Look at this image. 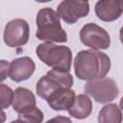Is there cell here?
<instances>
[{
	"mask_svg": "<svg viewBox=\"0 0 123 123\" xmlns=\"http://www.w3.org/2000/svg\"><path fill=\"white\" fill-rule=\"evenodd\" d=\"M80 39L85 46L92 50L108 49L111 45L109 33L94 23H86L80 31Z\"/></svg>",
	"mask_w": 123,
	"mask_h": 123,
	"instance_id": "8992f818",
	"label": "cell"
},
{
	"mask_svg": "<svg viewBox=\"0 0 123 123\" xmlns=\"http://www.w3.org/2000/svg\"><path fill=\"white\" fill-rule=\"evenodd\" d=\"M10 123H22V122L17 119V120H13V121H12V122H10Z\"/></svg>",
	"mask_w": 123,
	"mask_h": 123,
	"instance_id": "ffe728a7",
	"label": "cell"
},
{
	"mask_svg": "<svg viewBox=\"0 0 123 123\" xmlns=\"http://www.w3.org/2000/svg\"><path fill=\"white\" fill-rule=\"evenodd\" d=\"M10 62L6 60H0V84L4 82L9 76Z\"/></svg>",
	"mask_w": 123,
	"mask_h": 123,
	"instance_id": "e0dca14e",
	"label": "cell"
},
{
	"mask_svg": "<svg viewBox=\"0 0 123 123\" xmlns=\"http://www.w3.org/2000/svg\"><path fill=\"white\" fill-rule=\"evenodd\" d=\"M111 69L108 55L99 50H82L74 59V70L78 79L93 81L105 78Z\"/></svg>",
	"mask_w": 123,
	"mask_h": 123,
	"instance_id": "6da1fadb",
	"label": "cell"
},
{
	"mask_svg": "<svg viewBox=\"0 0 123 123\" xmlns=\"http://www.w3.org/2000/svg\"><path fill=\"white\" fill-rule=\"evenodd\" d=\"M72 86L73 77L69 72L52 69L37 81L36 91L40 98L47 101L57 91L62 88H71Z\"/></svg>",
	"mask_w": 123,
	"mask_h": 123,
	"instance_id": "277c9868",
	"label": "cell"
},
{
	"mask_svg": "<svg viewBox=\"0 0 123 123\" xmlns=\"http://www.w3.org/2000/svg\"><path fill=\"white\" fill-rule=\"evenodd\" d=\"M45 123H72L71 119L67 116H62V115H59V116H56L54 118H51L49 119L48 121H46Z\"/></svg>",
	"mask_w": 123,
	"mask_h": 123,
	"instance_id": "ac0fdd59",
	"label": "cell"
},
{
	"mask_svg": "<svg viewBox=\"0 0 123 123\" xmlns=\"http://www.w3.org/2000/svg\"><path fill=\"white\" fill-rule=\"evenodd\" d=\"M13 91L5 84H0V108L8 109L12 102Z\"/></svg>",
	"mask_w": 123,
	"mask_h": 123,
	"instance_id": "2e32d148",
	"label": "cell"
},
{
	"mask_svg": "<svg viewBox=\"0 0 123 123\" xmlns=\"http://www.w3.org/2000/svg\"><path fill=\"white\" fill-rule=\"evenodd\" d=\"M57 14L67 24H74L80 18L86 17L89 12V4L87 1L64 0L57 8Z\"/></svg>",
	"mask_w": 123,
	"mask_h": 123,
	"instance_id": "ba28073f",
	"label": "cell"
},
{
	"mask_svg": "<svg viewBox=\"0 0 123 123\" xmlns=\"http://www.w3.org/2000/svg\"><path fill=\"white\" fill-rule=\"evenodd\" d=\"M85 94L90 95L97 103L108 104L113 101L119 94V88L114 80L102 78L88 81L84 87Z\"/></svg>",
	"mask_w": 123,
	"mask_h": 123,
	"instance_id": "5b68a950",
	"label": "cell"
},
{
	"mask_svg": "<svg viewBox=\"0 0 123 123\" xmlns=\"http://www.w3.org/2000/svg\"><path fill=\"white\" fill-rule=\"evenodd\" d=\"M7 119V115H6V112L3 111V109L0 108V123H4Z\"/></svg>",
	"mask_w": 123,
	"mask_h": 123,
	"instance_id": "d6986e66",
	"label": "cell"
},
{
	"mask_svg": "<svg viewBox=\"0 0 123 123\" xmlns=\"http://www.w3.org/2000/svg\"><path fill=\"white\" fill-rule=\"evenodd\" d=\"M12 105L14 111L20 113L25 110L37 107V100L30 89L26 87H17L13 91Z\"/></svg>",
	"mask_w": 123,
	"mask_h": 123,
	"instance_id": "8fae6325",
	"label": "cell"
},
{
	"mask_svg": "<svg viewBox=\"0 0 123 123\" xmlns=\"http://www.w3.org/2000/svg\"><path fill=\"white\" fill-rule=\"evenodd\" d=\"M123 12V3L119 1L102 0L95 4L97 17L105 22H111L118 19Z\"/></svg>",
	"mask_w": 123,
	"mask_h": 123,
	"instance_id": "30bf717a",
	"label": "cell"
},
{
	"mask_svg": "<svg viewBox=\"0 0 123 123\" xmlns=\"http://www.w3.org/2000/svg\"><path fill=\"white\" fill-rule=\"evenodd\" d=\"M36 64L30 57H21L14 59L10 63L9 77L16 83L28 80L35 72Z\"/></svg>",
	"mask_w": 123,
	"mask_h": 123,
	"instance_id": "9c48e42d",
	"label": "cell"
},
{
	"mask_svg": "<svg viewBox=\"0 0 123 123\" xmlns=\"http://www.w3.org/2000/svg\"><path fill=\"white\" fill-rule=\"evenodd\" d=\"M43 118V112L38 108L34 107L18 113L17 119L22 123H42Z\"/></svg>",
	"mask_w": 123,
	"mask_h": 123,
	"instance_id": "9a60e30c",
	"label": "cell"
},
{
	"mask_svg": "<svg viewBox=\"0 0 123 123\" xmlns=\"http://www.w3.org/2000/svg\"><path fill=\"white\" fill-rule=\"evenodd\" d=\"M75 91L71 88H62L54 93L47 103L54 111H68L75 99Z\"/></svg>",
	"mask_w": 123,
	"mask_h": 123,
	"instance_id": "7c38bea8",
	"label": "cell"
},
{
	"mask_svg": "<svg viewBox=\"0 0 123 123\" xmlns=\"http://www.w3.org/2000/svg\"><path fill=\"white\" fill-rule=\"evenodd\" d=\"M67 111L76 119H85L92 111V101L86 94H79L75 96L74 102Z\"/></svg>",
	"mask_w": 123,
	"mask_h": 123,
	"instance_id": "4fadbf2b",
	"label": "cell"
},
{
	"mask_svg": "<svg viewBox=\"0 0 123 123\" xmlns=\"http://www.w3.org/2000/svg\"><path fill=\"white\" fill-rule=\"evenodd\" d=\"M98 123H122L121 109L116 104H107L99 111Z\"/></svg>",
	"mask_w": 123,
	"mask_h": 123,
	"instance_id": "5bb4252c",
	"label": "cell"
},
{
	"mask_svg": "<svg viewBox=\"0 0 123 123\" xmlns=\"http://www.w3.org/2000/svg\"><path fill=\"white\" fill-rule=\"evenodd\" d=\"M37 32L36 37L44 42L67 41V35L61 25V20L57 12L51 8H43L38 11L36 18Z\"/></svg>",
	"mask_w": 123,
	"mask_h": 123,
	"instance_id": "7a4b0ae2",
	"label": "cell"
},
{
	"mask_svg": "<svg viewBox=\"0 0 123 123\" xmlns=\"http://www.w3.org/2000/svg\"><path fill=\"white\" fill-rule=\"evenodd\" d=\"M4 42L11 48L25 45L30 37V27L22 18L12 19L8 22L4 29Z\"/></svg>",
	"mask_w": 123,
	"mask_h": 123,
	"instance_id": "52a82bcc",
	"label": "cell"
},
{
	"mask_svg": "<svg viewBox=\"0 0 123 123\" xmlns=\"http://www.w3.org/2000/svg\"><path fill=\"white\" fill-rule=\"evenodd\" d=\"M37 58L54 70L69 72L72 62V51L64 45L43 42L36 49Z\"/></svg>",
	"mask_w": 123,
	"mask_h": 123,
	"instance_id": "3957f363",
	"label": "cell"
}]
</instances>
